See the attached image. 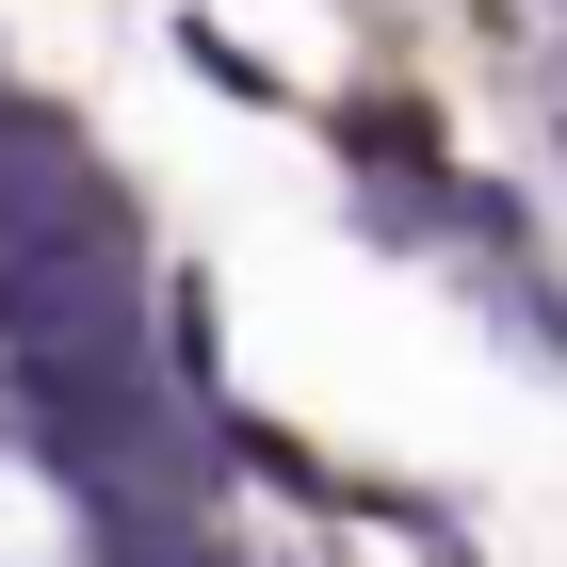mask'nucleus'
<instances>
[{"mask_svg": "<svg viewBox=\"0 0 567 567\" xmlns=\"http://www.w3.org/2000/svg\"><path fill=\"white\" fill-rule=\"evenodd\" d=\"M146 422H163V405H146V341H49V357L0 373V437H33L65 471H114Z\"/></svg>", "mask_w": 567, "mask_h": 567, "instance_id": "nucleus-1", "label": "nucleus"}, {"mask_svg": "<svg viewBox=\"0 0 567 567\" xmlns=\"http://www.w3.org/2000/svg\"><path fill=\"white\" fill-rule=\"evenodd\" d=\"M49 341H131V227L114 212L65 244H0V357H49Z\"/></svg>", "mask_w": 567, "mask_h": 567, "instance_id": "nucleus-2", "label": "nucleus"}]
</instances>
